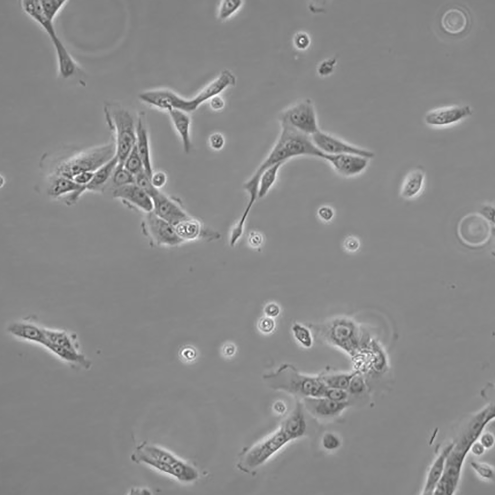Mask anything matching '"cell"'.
I'll return each instance as SVG.
<instances>
[{"mask_svg": "<svg viewBox=\"0 0 495 495\" xmlns=\"http://www.w3.org/2000/svg\"><path fill=\"white\" fill-rule=\"evenodd\" d=\"M107 124L113 134L116 156L123 164L136 141V124L131 113L116 102H107L103 106Z\"/></svg>", "mask_w": 495, "mask_h": 495, "instance_id": "277c9868", "label": "cell"}, {"mask_svg": "<svg viewBox=\"0 0 495 495\" xmlns=\"http://www.w3.org/2000/svg\"><path fill=\"white\" fill-rule=\"evenodd\" d=\"M209 105L213 110L220 111L224 107L225 101L221 97L217 95L209 100Z\"/></svg>", "mask_w": 495, "mask_h": 495, "instance_id": "681fc988", "label": "cell"}, {"mask_svg": "<svg viewBox=\"0 0 495 495\" xmlns=\"http://www.w3.org/2000/svg\"><path fill=\"white\" fill-rule=\"evenodd\" d=\"M303 405L312 415L320 418H330L341 413L349 405L347 400L337 402L326 397H305Z\"/></svg>", "mask_w": 495, "mask_h": 495, "instance_id": "ffe728a7", "label": "cell"}, {"mask_svg": "<svg viewBox=\"0 0 495 495\" xmlns=\"http://www.w3.org/2000/svg\"><path fill=\"white\" fill-rule=\"evenodd\" d=\"M115 155V146L113 142L93 147L58 161L49 174L72 179L81 172H95Z\"/></svg>", "mask_w": 495, "mask_h": 495, "instance_id": "5b68a950", "label": "cell"}, {"mask_svg": "<svg viewBox=\"0 0 495 495\" xmlns=\"http://www.w3.org/2000/svg\"><path fill=\"white\" fill-rule=\"evenodd\" d=\"M470 464L473 469L482 478L494 480L495 472L493 468L489 465L485 463L477 461H472Z\"/></svg>", "mask_w": 495, "mask_h": 495, "instance_id": "ab89813d", "label": "cell"}, {"mask_svg": "<svg viewBox=\"0 0 495 495\" xmlns=\"http://www.w3.org/2000/svg\"><path fill=\"white\" fill-rule=\"evenodd\" d=\"M426 179L425 170L417 167L411 170L405 177L400 190V196L406 199L416 198L422 192Z\"/></svg>", "mask_w": 495, "mask_h": 495, "instance_id": "cb8c5ba5", "label": "cell"}, {"mask_svg": "<svg viewBox=\"0 0 495 495\" xmlns=\"http://www.w3.org/2000/svg\"><path fill=\"white\" fill-rule=\"evenodd\" d=\"M135 183L151 198L159 191L153 186L151 182L150 176L147 174L145 170L135 176Z\"/></svg>", "mask_w": 495, "mask_h": 495, "instance_id": "d590c367", "label": "cell"}, {"mask_svg": "<svg viewBox=\"0 0 495 495\" xmlns=\"http://www.w3.org/2000/svg\"><path fill=\"white\" fill-rule=\"evenodd\" d=\"M141 227L142 233L152 246L173 248L184 244L178 236L174 226L152 211L145 214Z\"/></svg>", "mask_w": 495, "mask_h": 495, "instance_id": "30bf717a", "label": "cell"}, {"mask_svg": "<svg viewBox=\"0 0 495 495\" xmlns=\"http://www.w3.org/2000/svg\"><path fill=\"white\" fill-rule=\"evenodd\" d=\"M267 386L299 398L323 397L327 387L318 375L300 372L294 365L285 363L273 373L262 377Z\"/></svg>", "mask_w": 495, "mask_h": 495, "instance_id": "7a4b0ae2", "label": "cell"}, {"mask_svg": "<svg viewBox=\"0 0 495 495\" xmlns=\"http://www.w3.org/2000/svg\"><path fill=\"white\" fill-rule=\"evenodd\" d=\"M248 242L251 247L258 248L263 244V237L259 232L252 231L248 235Z\"/></svg>", "mask_w": 495, "mask_h": 495, "instance_id": "7dc6e473", "label": "cell"}, {"mask_svg": "<svg viewBox=\"0 0 495 495\" xmlns=\"http://www.w3.org/2000/svg\"><path fill=\"white\" fill-rule=\"evenodd\" d=\"M274 407L275 410L280 413H282L286 410L285 405L281 401L276 402Z\"/></svg>", "mask_w": 495, "mask_h": 495, "instance_id": "11a10c76", "label": "cell"}, {"mask_svg": "<svg viewBox=\"0 0 495 495\" xmlns=\"http://www.w3.org/2000/svg\"><path fill=\"white\" fill-rule=\"evenodd\" d=\"M137 151L142 160L144 170L149 176L152 173L150 148L145 112L139 113L136 123V141Z\"/></svg>", "mask_w": 495, "mask_h": 495, "instance_id": "44dd1931", "label": "cell"}, {"mask_svg": "<svg viewBox=\"0 0 495 495\" xmlns=\"http://www.w3.org/2000/svg\"><path fill=\"white\" fill-rule=\"evenodd\" d=\"M279 120L280 125H287L310 137L320 130L315 105L308 99L284 110L280 114Z\"/></svg>", "mask_w": 495, "mask_h": 495, "instance_id": "9c48e42d", "label": "cell"}, {"mask_svg": "<svg viewBox=\"0 0 495 495\" xmlns=\"http://www.w3.org/2000/svg\"><path fill=\"white\" fill-rule=\"evenodd\" d=\"M281 130L275 144L267 156L251 176L243 184V188L248 196V200L255 202L257 198L259 177L264 170L279 162L298 157L322 158V153L314 145L311 137L293 128L280 125Z\"/></svg>", "mask_w": 495, "mask_h": 495, "instance_id": "6da1fadb", "label": "cell"}, {"mask_svg": "<svg viewBox=\"0 0 495 495\" xmlns=\"http://www.w3.org/2000/svg\"><path fill=\"white\" fill-rule=\"evenodd\" d=\"M284 164L283 162L276 163L263 171L259 177L258 183V198H262L267 195L275 184L279 171Z\"/></svg>", "mask_w": 495, "mask_h": 495, "instance_id": "f546056e", "label": "cell"}, {"mask_svg": "<svg viewBox=\"0 0 495 495\" xmlns=\"http://www.w3.org/2000/svg\"><path fill=\"white\" fill-rule=\"evenodd\" d=\"M20 5L24 12L37 22L50 39L57 55L58 70L64 78L72 75L76 63L61 41L58 38L53 26V20L48 17L41 6L40 0H22Z\"/></svg>", "mask_w": 495, "mask_h": 495, "instance_id": "52a82bcc", "label": "cell"}, {"mask_svg": "<svg viewBox=\"0 0 495 495\" xmlns=\"http://www.w3.org/2000/svg\"><path fill=\"white\" fill-rule=\"evenodd\" d=\"M454 443L447 446L434 462L428 473L426 485L423 492L425 495H433L440 481L445 468L447 456L454 446Z\"/></svg>", "mask_w": 495, "mask_h": 495, "instance_id": "4316f807", "label": "cell"}, {"mask_svg": "<svg viewBox=\"0 0 495 495\" xmlns=\"http://www.w3.org/2000/svg\"><path fill=\"white\" fill-rule=\"evenodd\" d=\"M291 441L279 428L267 438L249 448L242 456L237 466L240 470L249 473L262 465Z\"/></svg>", "mask_w": 495, "mask_h": 495, "instance_id": "ba28073f", "label": "cell"}, {"mask_svg": "<svg viewBox=\"0 0 495 495\" xmlns=\"http://www.w3.org/2000/svg\"><path fill=\"white\" fill-rule=\"evenodd\" d=\"M495 439L493 435L489 433L483 434L480 440V443L485 448H489L493 446L494 444Z\"/></svg>", "mask_w": 495, "mask_h": 495, "instance_id": "f907efd6", "label": "cell"}, {"mask_svg": "<svg viewBox=\"0 0 495 495\" xmlns=\"http://www.w3.org/2000/svg\"><path fill=\"white\" fill-rule=\"evenodd\" d=\"M123 165L128 171L134 176L144 170L142 160L137 151L136 146L134 147L127 156Z\"/></svg>", "mask_w": 495, "mask_h": 495, "instance_id": "d6a6232c", "label": "cell"}, {"mask_svg": "<svg viewBox=\"0 0 495 495\" xmlns=\"http://www.w3.org/2000/svg\"><path fill=\"white\" fill-rule=\"evenodd\" d=\"M172 124L179 136L184 151L188 153L192 147L191 138V118L189 113L172 109L168 111Z\"/></svg>", "mask_w": 495, "mask_h": 495, "instance_id": "603a6c76", "label": "cell"}, {"mask_svg": "<svg viewBox=\"0 0 495 495\" xmlns=\"http://www.w3.org/2000/svg\"><path fill=\"white\" fill-rule=\"evenodd\" d=\"M135 176L128 171L123 164L118 163L113 171L108 184L111 183L114 188L135 183Z\"/></svg>", "mask_w": 495, "mask_h": 495, "instance_id": "4dcf8cb0", "label": "cell"}, {"mask_svg": "<svg viewBox=\"0 0 495 495\" xmlns=\"http://www.w3.org/2000/svg\"><path fill=\"white\" fill-rule=\"evenodd\" d=\"M472 114V109L469 105L444 107L427 112L424 121L430 126L445 127L460 122Z\"/></svg>", "mask_w": 495, "mask_h": 495, "instance_id": "ac0fdd59", "label": "cell"}, {"mask_svg": "<svg viewBox=\"0 0 495 495\" xmlns=\"http://www.w3.org/2000/svg\"><path fill=\"white\" fill-rule=\"evenodd\" d=\"M322 159L327 162L338 175L345 178L358 176L369 166L371 159L355 154H327Z\"/></svg>", "mask_w": 495, "mask_h": 495, "instance_id": "9a60e30c", "label": "cell"}, {"mask_svg": "<svg viewBox=\"0 0 495 495\" xmlns=\"http://www.w3.org/2000/svg\"><path fill=\"white\" fill-rule=\"evenodd\" d=\"M67 1L66 0H40L44 13L53 20Z\"/></svg>", "mask_w": 495, "mask_h": 495, "instance_id": "e575fe53", "label": "cell"}, {"mask_svg": "<svg viewBox=\"0 0 495 495\" xmlns=\"http://www.w3.org/2000/svg\"><path fill=\"white\" fill-rule=\"evenodd\" d=\"M94 173V172L92 171L82 172L75 176L72 180L77 184L86 187L92 180Z\"/></svg>", "mask_w": 495, "mask_h": 495, "instance_id": "bcb514c9", "label": "cell"}, {"mask_svg": "<svg viewBox=\"0 0 495 495\" xmlns=\"http://www.w3.org/2000/svg\"><path fill=\"white\" fill-rule=\"evenodd\" d=\"M47 193L51 198L62 200L68 206L77 203L87 191L86 187L77 184L72 179L54 174H49Z\"/></svg>", "mask_w": 495, "mask_h": 495, "instance_id": "5bb4252c", "label": "cell"}, {"mask_svg": "<svg viewBox=\"0 0 495 495\" xmlns=\"http://www.w3.org/2000/svg\"><path fill=\"white\" fill-rule=\"evenodd\" d=\"M208 142L210 148L212 150L219 151L223 148L225 139L222 133L214 132L209 136Z\"/></svg>", "mask_w": 495, "mask_h": 495, "instance_id": "b9f144b4", "label": "cell"}, {"mask_svg": "<svg viewBox=\"0 0 495 495\" xmlns=\"http://www.w3.org/2000/svg\"><path fill=\"white\" fill-rule=\"evenodd\" d=\"M136 463H144L183 482H191L198 476V471L168 451L143 443L131 455Z\"/></svg>", "mask_w": 495, "mask_h": 495, "instance_id": "8992f818", "label": "cell"}, {"mask_svg": "<svg viewBox=\"0 0 495 495\" xmlns=\"http://www.w3.org/2000/svg\"><path fill=\"white\" fill-rule=\"evenodd\" d=\"M303 408L302 403L297 401L280 427L292 441L301 437L305 433L307 425Z\"/></svg>", "mask_w": 495, "mask_h": 495, "instance_id": "7402d4cb", "label": "cell"}, {"mask_svg": "<svg viewBox=\"0 0 495 495\" xmlns=\"http://www.w3.org/2000/svg\"><path fill=\"white\" fill-rule=\"evenodd\" d=\"M295 339L304 347H311L313 344L314 336L308 326L296 323L292 327Z\"/></svg>", "mask_w": 495, "mask_h": 495, "instance_id": "1f68e13d", "label": "cell"}, {"mask_svg": "<svg viewBox=\"0 0 495 495\" xmlns=\"http://www.w3.org/2000/svg\"><path fill=\"white\" fill-rule=\"evenodd\" d=\"M265 313L269 317H275L277 316L280 312L279 306L274 303L268 304L265 308Z\"/></svg>", "mask_w": 495, "mask_h": 495, "instance_id": "816d5d0a", "label": "cell"}, {"mask_svg": "<svg viewBox=\"0 0 495 495\" xmlns=\"http://www.w3.org/2000/svg\"><path fill=\"white\" fill-rule=\"evenodd\" d=\"M174 227L178 236L184 243L200 239L212 241L220 238L219 233L205 228L200 221L191 215Z\"/></svg>", "mask_w": 495, "mask_h": 495, "instance_id": "d6986e66", "label": "cell"}, {"mask_svg": "<svg viewBox=\"0 0 495 495\" xmlns=\"http://www.w3.org/2000/svg\"><path fill=\"white\" fill-rule=\"evenodd\" d=\"M236 83L235 75L230 70L224 69L215 80L192 98L187 99L179 96L176 100V108L190 114L228 87L235 86Z\"/></svg>", "mask_w": 495, "mask_h": 495, "instance_id": "8fae6325", "label": "cell"}, {"mask_svg": "<svg viewBox=\"0 0 495 495\" xmlns=\"http://www.w3.org/2000/svg\"><path fill=\"white\" fill-rule=\"evenodd\" d=\"M485 448L480 442H475L472 445L470 449L472 453L476 455H481L484 452Z\"/></svg>", "mask_w": 495, "mask_h": 495, "instance_id": "db71d44e", "label": "cell"}, {"mask_svg": "<svg viewBox=\"0 0 495 495\" xmlns=\"http://www.w3.org/2000/svg\"><path fill=\"white\" fill-rule=\"evenodd\" d=\"M294 41L295 46L300 50L306 49L310 44L308 36L302 32L297 33L295 36Z\"/></svg>", "mask_w": 495, "mask_h": 495, "instance_id": "f6af8a7d", "label": "cell"}, {"mask_svg": "<svg viewBox=\"0 0 495 495\" xmlns=\"http://www.w3.org/2000/svg\"><path fill=\"white\" fill-rule=\"evenodd\" d=\"M322 443L323 447L327 450H334L341 446L340 439L331 433H327L323 435Z\"/></svg>", "mask_w": 495, "mask_h": 495, "instance_id": "7bdbcfd3", "label": "cell"}, {"mask_svg": "<svg viewBox=\"0 0 495 495\" xmlns=\"http://www.w3.org/2000/svg\"><path fill=\"white\" fill-rule=\"evenodd\" d=\"M151 198L153 202L152 211L173 226L191 216L179 200L160 191Z\"/></svg>", "mask_w": 495, "mask_h": 495, "instance_id": "e0dca14e", "label": "cell"}, {"mask_svg": "<svg viewBox=\"0 0 495 495\" xmlns=\"http://www.w3.org/2000/svg\"><path fill=\"white\" fill-rule=\"evenodd\" d=\"M235 351V348L233 346H228L225 349L224 351L226 354L228 355H231L233 354Z\"/></svg>", "mask_w": 495, "mask_h": 495, "instance_id": "9f6ffc18", "label": "cell"}, {"mask_svg": "<svg viewBox=\"0 0 495 495\" xmlns=\"http://www.w3.org/2000/svg\"><path fill=\"white\" fill-rule=\"evenodd\" d=\"M361 240L359 237L354 235H348L343 240L342 247L343 250L348 254L357 253L361 248Z\"/></svg>", "mask_w": 495, "mask_h": 495, "instance_id": "74e56055", "label": "cell"}, {"mask_svg": "<svg viewBox=\"0 0 495 495\" xmlns=\"http://www.w3.org/2000/svg\"><path fill=\"white\" fill-rule=\"evenodd\" d=\"M313 336L353 356L361 346L362 332L358 325L347 317H338L308 326Z\"/></svg>", "mask_w": 495, "mask_h": 495, "instance_id": "3957f363", "label": "cell"}, {"mask_svg": "<svg viewBox=\"0 0 495 495\" xmlns=\"http://www.w3.org/2000/svg\"><path fill=\"white\" fill-rule=\"evenodd\" d=\"M367 385L365 378L358 371L352 377L347 391L349 395H359L366 390Z\"/></svg>", "mask_w": 495, "mask_h": 495, "instance_id": "8d00e7d4", "label": "cell"}, {"mask_svg": "<svg viewBox=\"0 0 495 495\" xmlns=\"http://www.w3.org/2000/svg\"><path fill=\"white\" fill-rule=\"evenodd\" d=\"M336 211L334 208L328 204H323L319 206L316 211V217L318 220L324 224L331 223L335 219Z\"/></svg>", "mask_w": 495, "mask_h": 495, "instance_id": "f35d334b", "label": "cell"}, {"mask_svg": "<svg viewBox=\"0 0 495 495\" xmlns=\"http://www.w3.org/2000/svg\"><path fill=\"white\" fill-rule=\"evenodd\" d=\"M311 139L315 146L324 154H355L371 159L375 156L371 150L349 143L321 129L313 135Z\"/></svg>", "mask_w": 495, "mask_h": 495, "instance_id": "4fadbf2b", "label": "cell"}, {"mask_svg": "<svg viewBox=\"0 0 495 495\" xmlns=\"http://www.w3.org/2000/svg\"><path fill=\"white\" fill-rule=\"evenodd\" d=\"M241 0H224L220 5L218 16L221 20H225L234 14L242 6Z\"/></svg>", "mask_w": 495, "mask_h": 495, "instance_id": "836d02e7", "label": "cell"}, {"mask_svg": "<svg viewBox=\"0 0 495 495\" xmlns=\"http://www.w3.org/2000/svg\"><path fill=\"white\" fill-rule=\"evenodd\" d=\"M46 336L43 346L46 342H49L63 347L76 353H81L77 339V335L66 330H55L43 327Z\"/></svg>", "mask_w": 495, "mask_h": 495, "instance_id": "484cf974", "label": "cell"}, {"mask_svg": "<svg viewBox=\"0 0 495 495\" xmlns=\"http://www.w3.org/2000/svg\"><path fill=\"white\" fill-rule=\"evenodd\" d=\"M491 225L481 214L471 213L464 216L458 225L457 232L461 241L472 247L486 244L491 236Z\"/></svg>", "mask_w": 495, "mask_h": 495, "instance_id": "7c38bea8", "label": "cell"}, {"mask_svg": "<svg viewBox=\"0 0 495 495\" xmlns=\"http://www.w3.org/2000/svg\"><path fill=\"white\" fill-rule=\"evenodd\" d=\"M356 372H338L327 369L318 375L327 388L347 390L350 381Z\"/></svg>", "mask_w": 495, "mask_h": 495, "instance_id": "f1b7e54d", "label": "cell"}, {"mask_svg": "<svg viewBox=\"0 0 495 495\" xmlns=\"http://www.w3.org/2000/svg\"><path fill=\"white\" fill-rule=\"evenodd\" d=\"M334 61V60H329L322 63L319 68L320 74L323 75L327 74L329 72H331V71L333 70Z\"/></svg>", "mask_w": 495, "mask_h": 495, "instance_id": "f5cc1de1", "label": "cell"}, {"mask_svg": "<svg viewBox=\"0 0 495 495\" xmlns=\"http://www.w3.org/2000/svg\"><path fill=\"white\" fill-rule=\"evenodd\" d=\"M274 326V321L269 317L262 318L258 323L259 330L265 333L271 332L273 330Z\"/></svg>", "mask_w": 495, "mask_h": 495, "instance_id": "c3c4849f", "label": "cell"}, {"mask_svg": "<svg viewBox=\"0 0 495 495\" xmlns=\"http://www.w3.org/2000/svg\"><path fill=\"white\" fill-rule=\"evenodd\" d=\"M468 22L465 13L458 8H451L443 15L441 24L445 31L450 34H458L466 28Z\"/></svg>", "mask_w": 495, "mask_h": 495, "instance_id": "83f0119b", "label": "cell"}, {"mask_svg": "<svg viewBox=\"0 0 495 495\" xmlns=\"http://www.w3.org/2000/svg\"><path fill=\"white\" fill-rule=\"evenodd\" d=\"M118 164V160L115 155L95 171L92 180L86 186L87 191L99 194L104 193Z\"/></svg>", "mask_w": 495, "mask_h": 495, "instance_id": "d4e9b609", "label": "cell"}, {"mask_svg": "<svg viewBox=\"0 0 495 495\" xmlns=\"http://www.w3.org/2000/svg\"><path fill=\"white\" fill-rule=\"evenodd\" d=\"M112 196L128 207L145 214L152 211V198L135 183L113 188Z\"/></svg>", "mask_w": 495, "mask_h": 495, "instance_id": "2e32d148", "label": "cell"}, {"mask_svg": "<svg viewBox=\"0 0 495 495\" xmlns=\"http://www.w3.org/2000/svg\"><path fill=\"white\" fill-rule=\"evenodd\" d=\"M349 395L347 390L327 388L324 397L335 401L343 402L347 400Z\"/></svg>", "mask_w": 495, "mask_h": 495, "instance_id": "60d3db41", "label": "cell"}, {"mask_svg": "<svg viewBox=\"0 0 495 495\" xmlns=\"http://www.w3.org/2000/svg\"><path fill=\"white\" fill-rule=\"evenodd\" d=\"M150 180L153 186L159 190L166 184L167 175L165 172L161 170L153 172L150 176Z\"/></svg>", "mask_w": 495, "mask_h": 495, "instance_id": "ee69618b", "label": "cell"}]
</instances>
